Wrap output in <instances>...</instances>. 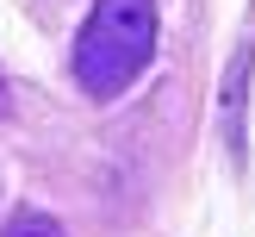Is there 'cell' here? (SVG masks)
I'll return each mask as SVG.
<instances>
[{"mask_svg": "<svg viewBox=\"0 0 255 237\" xmlns=\"http://www.w3.org/2000/svg\"><path fill=\"white\" fill-rule=\"evenodd\" d=\"M249 75H255V44H237L218 81V137H224L231 169L249 162Z\"/></svg>", "mask_w": 255, "mask_h": 237, "instance_id": "cell-2", "label": "cell"}, {"mask_svg": "<svg viewBox=\"0 0 255 237\" xmlns=\"http://www.w3.org/2000/svg\"><path fill=\"white\" fill-rule=\"evenodd\" d=\"M0 237H69L50 212H37V206H25V212H12L6 225H0Z\"/></svg>", "mask_w": 255, "mask_h": 237, "instance_id": "cell-3", "label": "cell"}, {"mask_svg": "<svg viewBox=\"0 0 255 237\" xmlns=\"http://www.w3.org/2000/svg\"><path fill=\"white\" fill-rule=\"evenodd\" d=\"M0 106H6V81H0Z\"/></svg>", "mask_w": 255, "mask_h": 237, "instance_id": "cell-4", "label": "cell"}, {"mask_svg": "<svg viewBox=\"0 0 255 237\" xmlns=\"http://www.w3.org/2000/svg\"><path fill=\"white\" fill-rule=\"evenodd\" d=\"M162 12L156 0H94L75 31V87L87 100H119L156 62Z\"/></svg>", "mask_w": 255, "mask_h": 237, "instance_id": "cell-1", "label": "cell"}]
</instances>
